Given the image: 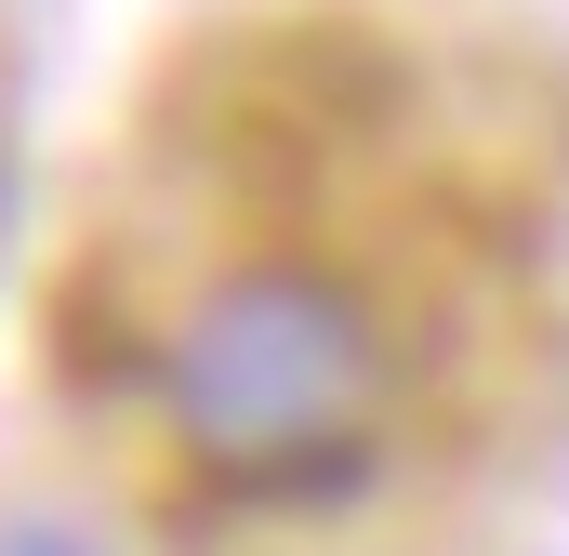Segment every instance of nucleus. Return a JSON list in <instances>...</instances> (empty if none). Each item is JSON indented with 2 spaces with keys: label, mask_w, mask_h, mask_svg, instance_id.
Returning a JSON list of instances; mask_svg holds the SVG:
<instances>
[{
  "label": "nucleus",
  "mask_w": 569,
  "mask_h": 556,
  "mask_svg": "<svg viewBox=\"0 0 569 556\" xmlns=\"http://www.w3.org/2000/svg\"><path fill=\"white\" fill-rule=\"evenodd\" d=\"M398 398V345L371 291L331 266H239L186 305L159 345V411L226 490H331L358 477L371 424Z\"/></svg>",
  "instance_id": "f257e3e1"
},
{
  "label": "nucleus",
  "mask_w": 569,
  "mask_h": 556,
  "mask_svg": "<svg viewBox=\"0 0 569 556\" xmlns=\"http://www.w3.org/2000/svg\"><path fill=\"white\" fill-rule=\"evenodd\" d=\"M0 556H80V544H53V530H27V544H0Z\"/></svg>",
  "instance_id": "f03ea898"
},
{
  "label": "nucleus",
  "mask_w": 569,
  "mask_h": 556,
  "mask_svg": "<svg viewBox=\"0 0 569 556\" xmlns=\"http://www.w3.org/2000/svg\"><path fill=\"white\" fill-rule=\"evenodd\" d=\"M0 212H13V172H0Z\"/></svg>",
  "instance_id": "7ed1b4c3"
}]
</instances>
